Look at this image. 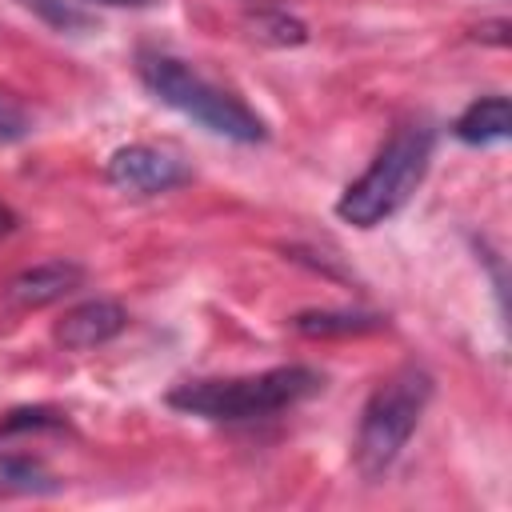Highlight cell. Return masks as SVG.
<instances>
[{
  "instance_id": "6da1fadb",
  "label": "cell",
  "mask_w": 512,
  "mask_h": 512,
  "mask_svg": "<svg viewBox=\"0 0 512 512\" xmlns=\"http://www.w3.org/2000/svg\"><path fill=\"white\" fill-rule=\"evenodd\" d=\"M324 388V372L308 364H284L256 376H228V380H184L164 400L176 412L204 416V420H260L284 408L304 404Z\"/></svg>"
},
{
  "instance_id": "7a4b0ae2",
  "label": "cell",
  "mask_w": 512,
  "mask_h": 512,
  "mask_svg": "<svg viewBox=\"0 0 512 512\" xmlns=\"http://www.w3.org/2000/svg\"><path fill=\"white\" fill-rule=\"evenodd\" d=\"M432 128L424 120H412V124H400L384 148L376 152V160L364 168L360 180H352L340 200H336V216L352 228H376L384 224L388 216H396L412 192L420 188L428 164H432Z\"/></svg>"
},
{
  "instance_id": "3957f363",
  "label": "cell",
  "mask_w": 512,
  "mask_h": 512,
  "mask_svg": "<svg viewBox=\"0 0 512 512\" xmlns=\"http://www.w3.org/2000/svg\"><path fill=\"white\" fill-rule=\"evenodd\" d=\"M432 388H436V380L420 364H400L372 388V396L360 408L356 444H352V460H356L360 476L376 480L392 468V460L412 440V432L432 400Z\"/></svg>"
},
{
  "instance_id": "277c9868",
  "label": "cell",
  "mask_w": 512,
  "mask_h": 512,
  "mask_svg": "<svg viewBox=\"0 0 512 512\" xmlns=\"http://www.w3.org/2000/svg\"><path fill=\"white\" fill-rule=\"evenodd\" d=\"M136 72H140L144 88H148L160 104L176 108L180 116L196 120L200 128H208V132H216V136H224V140L260 144V140L268 136L264 120H260L244 100H236L232 92L216 88L212 80H204L200 72H192V68H188L184 60H176V56L140 52Z\"/></svg>"
},
{
  "instance_id": "5b68a950",
  "label": "cell",
  "mask_w": 512,
  "mask_h": 512,
  "mask_svg": "<svg viewBox=\"0 0 512 512\" xmlns=\"http://www.w3.org/2000/svg\"><path fill=\"white\" fill-rule=\"evenodd\" d=\"M104 176L116 188L136 192V196H160V192H172V188L192 180L184 160H176L172 152L152 148V144H124V148H116L108 156V164H104Z\"/></svg>"
},
{
  "instance_id": "8992f818",
  "label": "cell",
  "mask_w": 512,
  "mask_h": 512,
  "mask_svg": "<svg viewBox=\"0 0 512 512\" xmlns=\"http://www.w3.org/2000/svg\"><path fill=\"white\" fill-rule=\"evenodd\" d=\"M124 324H128V312L116 300H84L56 320L52 340L68 352H88V348L116 340L124 332Z\"/></svg>"
},
{
  "instance_id": "52a82bcc",
  "label": "cell",
  "mask_w": 512,
  "mask_h": 512,
  "mask_svg": "<svg viewBox=\"0 0 512 512\" xmlns=\"http://www.w3.org/2000/svg\"><path fill=\"white\" fill-rule=\"evenodd\" d=\"M84 284V268L72 260H48L36 268H24L12 284H8V304L16 308H48L56 300H64L68 292H76Z\"/></svg>"
},
{
  "instance_id": "ba28073f",
  "label": "cell",
  "mask_w": 512,
  "mask_h": 512,
  "mask_svg": "<svg viewBox=\"0 0 512 512\" xmlns=\"http://www.w3.org/2000/svg\"><path fill=\"white\" fill-rule=\"evenodd\" d=\"M452 136H456L460 144H472V148H488V144L508 140V136H512V104H508V96L496 92V96L472 100V104L456 116Z\"/></svg>"
},
{
  "instance_id": "9c48e42d",
  "label": "cell",
  "mask_w": 512,
  "mask_h": 512,
  "mask_svg": "<svg viewBox=\"0 0 512 512\" xmlns=\"http://www.w3.org/2000/svg\"><path fill=\"white\" fill-rule=\"evenodd\" d=\"M292 328L300 336H316V340H328V336H368V332L388 328V316L348 312V308H312V312H296Z\"/></svg>"
},
{
  "instance_id": "30bf717a",
  "label": "cell",
  "mask_w": 512,
  "mask_h": 512,
  "mask_svg": "<svg viewBox=\"0 0 512 512\" xmlns=\"http://www.w3.org/2000/svg\"><path fill=\"white\" fill-rule=\"evenodd\" d=\"M56 488H60L56 476L40 460L20 452H0V496H44Z\"/></svg>"
},
{
  "instance_id": "8fae6325",
  "label": "cell",
  "mask_w": 512,
  "mask_h": 512,
  "mask_svg": "<svg viewBox=\"0 0 512 512\" xmlns=\"http://www.w3.org/2000/svg\"><path fill=\"white\" fill-rule=\"evenodd\" d=\"M28 12H36L48 28H56V32H80V28H88L92 20H88V12H80L76 4H68V0H20Z\"/></svg>"
},
{
  "instance_id": "7c38bea8",
  "label": "cell",
  "mask_w": 512,
  "mask_h": 512,
  "mask_svg": "<svg viewBox=\"0 0 512 512\" xmlns=\"http://www.w3.org/2000/svg\"><path fill=\"white\" fill-rule=\"evenodd\" d=\"M64 424V416L56 412V408H44V404H36V408H12L4 420H0V436H12V432H40V428H60Z\"/></svg>"
},
{
  "instance_id": "4fadbf2b",
  "label": "cell",
  "mask_w": 512,
  "mask_h": 512,
  "mask_svg": "<svg viewBox=\"0 0 512 512\" xmlns=\"http://www.w3.org/2000/svg\"><path fill=\"white\" fill-rule=\"evenodd\" d=\"M256 32L264 40H276V44H304L308 40L304 24L292 20V16H284V12H260L256 16Z\"/></svg>"
},
{
  "instance_id": "5bb4252c",
  "label": "cell",
  "mask_w": 512,
  "mask_h": 512,
  "mask_svg": "<svg viewBox=\"0 0 512 512\" xmlns=\"http://www.w3.org/2000/svg\"><path fill=\"white\" fill-rule=\"evenodd\" d=\"M32 132V116L20 100L0 92V144H20Z\"/></svg>"
},
{
  "instance_id": "9a60e30c",
  "label": "cell",
  "mask_w": 512,
  "mask_h": 512,
  "mask_svg": "<svg viewBox=\"0 0 512 512\" xmlns=\"http://www.w3.org/2000/svg\"><path fill=\"white\" fill-rule=\"evenodd\" d=\"M84 4H104V8H148L156 0H84Z\"/></svg>"
},
{
  "instance_id": "2e32d148",
  "label": "cell",
  "mask_w": 512,
  "mask_h": 512,
  "mask_svg": "<svg viewBox=\"0 0 512 512\" xmlns=\"http://www.w3.org/2000/svg\"><path fill=\"white\" fill-rule=\"evenodd\" d=\"M8 228H12V212L0 204V232H8Z\"/></svg>"
}]
</instances>
